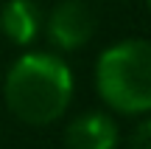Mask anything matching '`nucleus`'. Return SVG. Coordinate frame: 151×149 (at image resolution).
I'll return each mask as SVG.
<instances>
[{"mask_svg":"<svg viewBox=\"0 0 151 149\" xmlns=\"http://www.w3.org/2000/svg\"><path fill=\"white\" fill-rule=\"evenodd\" d=\"M146 3H148V9H151V0H146Z\"/></svg>","mask_w":151,"mask_h":149,"instance_id":"0eeeda50","label":"nucleus"},{"mask_svg":"<svg viewBox=\"0 0 151 149\" xmlns=\"http://www.w3.org/2000/svg\"><path fill=\"white\" fill-rule=\"evenodd\" d=\"M0 31L17 48H28L42 31V11L34 0H6L0 9Z\"/></svg>","mask_w":151,"mask_h":149,"instance_id":"39448f33","label":"nucleus"},{"mask_svg":"<svg viewBox=\"0 0 151 149\" xmlns=\"http://www.w3.org/2000/svg\"><path fill=\"white\" fill-rule=\"evenodd\" d=\"M95 90L115 113H151V39L109 45L95 62Z\"/></svg>","mask_w":151,"mask_h":149,"instance_id":"f03ea898","label":"nucleus"},{"mask_svg":"<svg viewBox=\"0 0 151 149\" xmlns=\"http://www.w3.org/2000/svg\"><path fill=\"white\" fill-rule=\"evenodd\" d=\"M3 99L11 116L31 127L59 121L73 99V73L59 54L28 51L9 68Z\"/></svg>","mask_w":151,"mask_h":149,"instance_id":"f257e3e1","label":"nucleus"},{"mask_svg":"<svg viewBox=\"0 0 151 149\" xmlns=\"http://www.w3.org/2000/svg\"><path fill=\"white\" fill-rule=\"evenodd\" d=\"M48 42L62 54L84 48L95 34V14L84 0H62L48 20H42Z\"/></svg>","mask_w":151,"mask_h":149,"instance_id":"7ed1b4c3","label":"nucleus"},{"mask_svg":"<svg viewBox=\"0 0 151 149\" xmlns=\"http://www.w3.org/2000/svg\"><path fill=\"white\" fill-rule=\"evenodd\" d=\"M129 149H151V118L137 124V129L129 138Z\"/></svg>","mask_w":151,"mask_h":149,"instance_id":"423d86ee","label":"nucleus"},{"mask_svg":"<svg viewBox=\"0 0 151 149\" xmlns=\"http://www.w3.org/2000/svg\"><path fill=\"white\" fill-rule=\"evenodd\" d=\"M118 124L106 113H81L73 118L65 132V146L67 149H118Z\"/></svg>","mask_w":151,"mask_h":149,"instance_id":"20e7f679","label":"nucleus"}]
</instances>
